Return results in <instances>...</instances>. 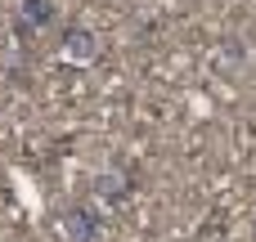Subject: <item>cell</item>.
<instances>
[{
	"label": "cell",
	"mask_w": 256,
	"mask_h": 242,
	"mask_svg": "<svg viewBox=\"0 0 256 242\" xmlns=\"http://www.w3.org/2000/svg\"><path fill=\"white\" fill-rule=\"evenodd\" d=\"M58 229H63V242H99V234H104V211L94 202H72V207H63Z\"/></svg>",
	"instance_id": "1"
},
{
	"label": "cell",
	"mask_w": 256,
	"mask_h": 242,
	"mask_svg": "<svg viewBox=\"0 0 256 242\" xmlns=\"http://www.w3.org/2000/svg\"><path fill=\"white\" fill-rule=\"evenodd\" d=\"M58 54H63L68 63L86 67V63L99 58V36H94L90 27H81V22H68V27L58 31Z\"/></svg>",
	"instance_id": "2"
},
{
	"label": "cell",
	"mask_w": 256,
	"mask_h": 242,
	"mask_svg": "<svg viewBox=\"0 0 256 242\" xmlns=\"http://www.w3.org/2000/svg\"><path fill=\"white\" fill-rule=\"evenodd\" d=\"M94 193H99V202L122 207V202L135 193V175H130L126 166H108V171H99V175H94Z\"/></svg>",
	"instance_id": "3"
},
{
	"label": "cell",
	"mask_w": 256,
	"mask_h": 242,
	"mask_svg": "<svg viewBox=\"0 0 256 242\" xmlns=\"http://www.w3.org/2000/svg\"><path fill=\"white\" fill-rule=\"evenodd\" d=\"M54 0H18V36L22 40H32L36 31H45V27H54Z\"/></svg>",
	"instance_id": "4"
},
{
	"label": "cell",
	"mask_w": 256,
	"mask_h": 242,
	"mask_svg": "<svg viewBox=\"0 0 256 242\" xmlns=\"http://www.w3.org/2000/svg\"><path fill=\"white\" fill-rule=\"evenodd\" d=\"M252 238H256V211H252Z\"/></svg>",
	"instance_id": "5"
}]
</instances>
